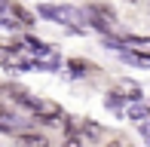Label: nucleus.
Segmentation results:
<instances>
[{
    "label": "nucleus",
    "mask_w": 150,
    "mask_h": 147,
    "mask_svg": "<svg viewBox=\"0 0 150 147\" xmlns=\"http://www.w3.org/2000/svg\"><path fill=\"white\" fill-rule=\"evenodd\" d=\"M40 16L43 18H52V22L58 25H83L86 22V12L74 9V6H40Z\"/></svg>",
    "instance_id": "1"
},
{
    "label": "nucleus",
    "mask_w": 150,
    "mask_h": 147,
    "mask_svg": "<svg viewBox=\"0 0 150 147\" xmlns=\"http://www.w3.org/2000/svg\"><path fill=\"white\" fill-rule=\"evenodd\" d=\"M18 147H49L46 135H34V132H22L18 135Z\"/></svg>",
    "instance_id": "2"
},
{
    "label": "nucleus",
    "mask_w": 150,
    "mask_h": 147,
    "mask_svg": "<svg viewBox=\"0 0 150 147\" xmlns=\"http://www.w3.org/2000/svg\"><path fill=\"white\" fill-rule=\"evenodd\" d=\"M117 92H120V95H129L132 101H135V98H141V86H138V83H132V80H120Z\"/></svg>",
    "instance_id": "3"
},
{
    "label": "nucleus",
    "mask_w": 150,
    "mask_h": 147,
    "mask_svg": "<svg viewBox=\"0 0 150 147\" xmlns=\"http://www.w3.org/2000/svg\"><path fill=\"white\" fill-rule=\"evenodd\" d=\"M9 9H12V16H16L18 22H22V25H34V16H31L28 9H25V6H18V3H12Z\"/></svg>",
    "instance_id": "4"
},
{
    "label": "nucleus",
    "mask_w": 150,
    "mask_h": 147,
    "mask_svg": "<svg viewBox=\"0 0 150 147\" xmlns=\"http://www.w3.org/2000/svg\"><path fill=\"white\" fill-rule=\"evenodd\" d=\"M107 107L110 110H122V95L120 92H110V95H107Z\"/></svg>",
    "instance_id": "5"
},
{
    "label": "nucleus",
    "mask_w": 150,
    "mask_h": 147,
    "mask_svg": "<svg viewBox=\"0 0 150 147\" xmlns=\"http://www.w3.org/2000/svg\"><path fill=\"white\" fill-rule=\"evenodd\" d=\"M126 43H129V46H138V49H147V52H150V40H144V37H129Z\"/></svg>",
    "instance_id": "6"
},
{
    "label": "nucleus",
    "mask_w": 150,
    "mask_h": 147,
    "mask_svg": "<svg viewBox=\"0 0 150 147\" xmlns=\"http://www.w3.org/2000/svg\"><path fill=\"white\" fill-rule=\"evenodd\" d=\"M129 117H132V119H135V123H138V119H147V110H144V107H141V104H135V107H132V110H129Z\"/></svg>",
    "instance_id": "7"
},
{
    "label": "nucleus",
    "mask_w": 150,
    "mask_h": 147,
    "mask_svg": "<svg viewBox=\"0 0 150 147\" xmlns=\"http://www.w3.org/2000/svg\"><path fill=\"white\" fill-rule=\"evenodd\" d=\"M64 147H83V141H80L77 135H67L64 138Z\"/></svg>",
    "instance_id": "8"
},
{
    "label": "nucleus",
    "mask_w": 150,
    "mask_h": 147,
    "mask_svg": "<svg viewBox=\"0 0 150 147\" xmlns=\"http://www.w3.org/2000/svg\"><path fill=\"white\" fill-rule=\"evenodd\" d=\"M107 147H129V144H120V141H110V144H107Z\"/></svg>",
    "instance_id": "9"
}]
</instances>
